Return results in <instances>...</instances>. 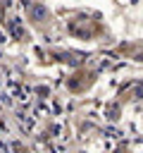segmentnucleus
Returning a JSON list of instances; mask_svg holds the SVG:
<instances>
[{
  "instance_id": "f257e3e1",
  "label": "nucleus",
  "mask_w": 143,
  "mask_h": 153,
  "mask_svg": "<svg viewBox=\"0 0 143 153\" xmlns=\"http://www.w3.org/2000/svg\"><path fill=\"white\" fill-rule=\"evenodd\" d=\"M31 14H33V19H41V17H45V10L36 5V7H31Z\"/></svg>"
}]
</instances>
